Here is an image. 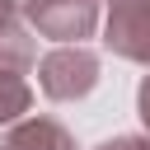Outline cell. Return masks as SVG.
Returning <instances> with one entry per match:
<instances>
[{"label": "cell", "mask_w": 150, "mask_h": 150, "mask_svg": "<svg viewBox=\"0 0 150 150\" xmlns=\"http://www.w3.org/2000/svg\"><path fill=\"white\" fill-rule=\"evenodd\" d=\"M98 75H103V61L84 42H56L38 61V89L52 103H80V98H89L98 89Z\"/></svg>", "instance_id": "1"}, {"label": "cell", "mask_w": 150, "mask_h": 150, "mask_svg": "<svg viewBox=\"0 0 150 150\" xmlns=\"http://www.w3.org/2000/svg\"><path fill=\"white\" fill-rule=\"evenodd\" d=\"M19 19L33 28V38L84 42L98 28V0H19Z\"/></svg>", "instance_id": "2"}, {"label": "cell", "mask_w": 150, "mask_h": 150, "mask_svg": "<svg viewBox=\"0 0 150 150\" xmlns=\"http://www.w3.org/2000/svg\"><path fill=\"white\" fill-rule=\"evenodd\" d=\"M103 47L150 70V0H103Z\"/></svg>", "instance_id": "3"}, {"label": "cell", "mask_w": 150, "mask_h": 150, "mask_svg": "<svg viewBox=\"0 0 150 150\" xmlns=\"http://www.w3.org/2000/svg\"><path fill=\"white\" fill-rule=\"evenodd\" d=\"M0 150H80L70 127H61L56 117H19L5 127Z\"/></svg>", "instance_id": "4"}, {"label": "cell", "mask_w": 150, "mask_h": 150, "mask_svg": "<svg viewBox=\"0 0 150 150\" xmlns=\"http://www.w3.org/2000/svg\"><path fill=\"white\" fill-rule=\"evenodd\" d=\"M38 66V42H33V28L23 19L5 23L0 28V70H14V75H28Z\"/></svg>", "instance_id": "5"}, {"label": "cell", "mask_w": 150, "mask_h": 150, "mask_svg": "<svg viewBox=\"0 0 150 150\" xmlns=\"http://www.w3.org/2000/svg\"><path fill=\"white\" fill-rule=\"evenodd\" d=\"M28 108H33V84L14 70H0V127L28 117Z\"/></svg>", "instance_id": "6"}, {"label": "cell", "mask_w": 150, "mask_h": 150, "mask_svg": "<svg viewBox=\"0 0 150 150\" xmlns=\"http://www.w3.org/2000/svg\"><path fill=\"white\" fill-rule=\"evenodd\" d=\"M136 117H141V127H145V136H150V75L136 84Z\"/></svg>", "instance_id": "7"}, {"label": "cell", "mask_w": 150, "mask_h": 150, "mask_svg": "<svg viewBox=\"0 0 150 150\" xmlns=\"http://www.w3.org/2000/svg\"><path fill=\"white\" fill-rule=\"evenodd\" d=\"M98 150H150V136L141 131V136H112V141H103Z\"/></svg>", "instance_id": "8"}, {"label": "cell", "mask_w": 150, "mask_h": 150, "mask_svg": "<svg viewBox=\"0 0 150 150\" xmlns=\"http://www.w3.org/2000/svg\"><path fill=\"white\" fill-rule=\"evenodd\" d=\"M19 19V0H0V28Z\"/></svg>", "instance_id": "9"}]
</instances>
